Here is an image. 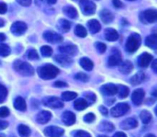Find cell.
<instances>
[{
  "label": "cell",
  "mask_w": 157,
  "mask_h": 137,
  "mask_svg": "<svg viewBox=\"0 0 157 137\" xmlns=\"http://www.w3.org/2000/svg\"><path fill=\"white\" fill-rule=\"evenodd\" d=\"M63 10L64 14H65L68 18H75L77 17V11H76V9H75L74 6H66L63 7Z\"/></svg>",
  "instance_id": "cell-29"
},
{
  "label": "cell",
  "mask_w": 157,
  "mask_h": 137,
  "mask_svg": "<svg viewBox=\"0 0 157 137\" xmlns=\"http://www.w3.org/2000/svg\"><path fill=\"white\" fill-rule=\"evenodd\" d=\"M105 38L109 41H115L119 39V33L114 29H106L105 30Z\"/></svg>",
  "instance_id": "cell-20"
},
{
  "label": "cell",
  "mask_w": 157,
  "mask_h": 137,
  "mask_svg": "<svg viewBox=\"0 0 157 137\" xmlns=\"http://www.w3.org/2000/svg\"><path fill=\"white\" fill-rule=\"evenodd\" d=\"M74 137H91V135L87 132L80 130V131L75 132V134L74 135Z\"/></svg>",
  "instance_id": "cell-46"
},
{
  "label": "cell",
  "mask_w": 157,
  "mask_h": 137,
  "mask_svg": "<svg viewBox=\"0 0 157 137\" xmlns=\"http://www.w3.org/2000/svg\"><path fill=\"white\" fill-rule=\"evenodd\" d=\"M144 96H145L144 90L142 88H138V89L133 91L132 96V100L136 106H140L144 101Z\"/></svg>",
  "instance_id": "cell-11"
},
{
  "label": "cell",
  "mask_w": 157,
  "mask_h": 137,
  "mask_svg": "<svg viewBox=\"0 0 157 137\" xmlns=\"http://www.w3.org/2000/svg\"><path fill=\"white\" fill-rule=\"evenodd\" d=\"M140 118L144 124H148L152 121V115L148 111H143L140 114Z\"/></svg>",
  "instance_id": "cell-34"
},
{
  "label": "cell",
  "mask_w": 157,
  "mask_h": 137,
  "mask_svg": "<svg viewBox=\"0 0 157 137\" xmlns=\"http://www.w3.org/2000/svg\"><path fill=\"white\" fill-rule=\"evenodd\" d=\"M137 126H138V122L135 118H128L124 120L121 124V127L123 130H132L136 128Z\"/></svg>",
  "instance_id": "cell-17"
},
{
  "label": "cell",
  "mask_w": 157,
  "mask_h": 137,
  "mask_svg": "<svg viewBox=\"0 0 157 137\" xmlns=\"http://www.w3.org/2000/svg\"><path fill=\"white\" fill-rule=\"evenodd\" d=\"M96 120V116L94 113H87L85 117H84V121L87 123H91Z\"/></svg>",
  "instance_id": "cell-44"
},
{
  "label": "cell",
  "mask_w": 157,
  "mask_h": 137,
  "mask_svg": "<svg viewBox=\"0 0 157 137\" xmlns=\"http://www.w3.org/2000/svg\"><path fill=\"white\" fill-rule=\"evenodd\" d=\"M75 35H77L80 38H85L87 34L86 29L82 25H76V27L75 29Z\"/></svg>",
  "instance_id": "cell-36"
},
{
  "label": "cell",
  "mask_w": 157,
  "mask_h": 137,
  "mask_svg": "<svg viewBox=\"0 0 157 137\" xmlns=\"http://www.w3.org/2000/svg\"><path fill=\"white\" fill-rule=\"evenodd\" d=\"M99 16H100L101 20H102L104 23H106V24L110 23V22L113 20V18H114L113 14H112L109 10H107V9H103V10L100 12Z\"/></svg>",
  "instance_id": "cell-22"
},
{
  "label": "cell",
  "mask_w": 157,
  "mask_h": 137,
  "mask_svg": "<svg viewBox=\"0 0 157 137\" xmlns=\"http://www.w3.org/2000/svg\"><path fill=\"white\" fill-rule=\"evenodd\" d=\"M77 97V94L73 91H65L62 93V99L65 101H70L75 100Z\"/></svg>",
  "instance_id": "cell-35"
},
{
  "label": "cell",
  "mask_w": 157,
  "mask_h": 137,
  "mask_svg": "<svg viewBox=\"0 0 157 137\" xmlns=\"http://www.w3.org/2000/svg\"><path fill=\"white\" fill-rule=\"evenodd\" d=\"M7 10V6L5 3H0V14H5Z\"/></svg>",
  "instance_id": "cell-49"
},
{
  "label": "cell",
  "mask_w": 157,
  "mask_h": 137,
  "mask_svg": "<svg viewBox=\"0 0 157 137\" xmlns=\"http://www.w3.org/2000/svg\"><path fill=\"white\" fill-rule=\"evenodd\" d=\"M8 126V123L6 121H0V130H4Z\"/></svg>",
  "instance_id": "cell-51"
},
{
  "label": "cell",
  "mask_w": 157,
  "mask_h": 137,
  "mask_svg": "<svg viewBox=\"0 0 157 137\" xmlns=\"http://www.w3.org/2000/svg\"><path fill=\"white\" fill-rule=\"evenodd\" d=\"M98 137H108V136H107V135H99Z\"/></svg>",
  "instance_id": "cell-60"
},
{
  "label": "cell",
  "mask_w": 157,
  "mask_h": 137,
  "mask_svg": "<svg viewBox=\"0 0 157 137\" xmlns=\"http://www.w3.org/2000/svg\"><path fill=\"white\" fill-rule=\"evenodd\" d=\"M43 105L52 108V109H60L63 107V102L62 100H60L59 98H55V97H48V98H44L42 100Z\"/></svg>",
  "instance_id": "cell-7"
},
{
  "label": "cell",
  "mask_w": 157,
  "mask_h": 137,
  "mask_svg": "<svg viewBox=\"0 0 157 137\" xmlns=\"http://www.w3.org/2000/svg\"><path fill=\"white\" fill-rule=\"evenodd\" d=\"M112 3H113V6L117 8H120L123 6V4L121 3V0H112Z\"/></svg>",
  "instance_id": "cell-50"
},
{
  "label": "cell",
  "mask_w": 157,
  "mask_h": 137,
  "mask_svg": "<svg viewBox=\"0 0 157 137\" xmlns=\"http://www.w3.org/2000/svg\"><path fill=\"white\" fill-rule=\"evenodd\" d=\"M145 80V75L143 72H139L131 78V84L132 86H137Z\"/></svg>",
  "instance_id": "cell-25"
},
{
  "label": "cell",
  "mask_w": 157,
  "mask_h": 137,
  "mask_svg": "<svg viewBox=\"0 0 157 137\" xmlns=\"http://www.w3.org/2000/svg\"><path fill=\"white\" fill-rule=\"evenodd\" d=\"M95 47L97 49V51L100 53H104L107 50V46L106 44L102 43V42H96L95 43Z\"/></svg>",
  "instance_id": "cell-42"
},
{
  "label": "cell",
  "mask_w": 157,
  "mask_h": 137,
  "mask_svg": "<svg viewBox=\"0 0 157 137\" xmlns=\"http://www.w3.org/2000/svg\"><path fill=\"white\" fill-rule=\"evenodd\" d=\"M10 30L15 35H22L27 30V25L22 21H16L12 24Z\"/></svg>",
  "instance_id": "cell-10"
},
{
  "label": "cell",
  "mask_w": 157,
  "mask_h": 137,
  "mask_svg": "<svg viewBox=\"0 0 157 137\" xmlns=\"http://www.w3.org/2000/svg\"><path fill=\"white\" fill-rule=\"evenodd\" d=\"M5 25V22H4V20L2 19V18H0V28L1 27H3Z\"/></svg>",
  "instance_id": "cell-58"
},
{
  "label": "cell",
  "mask_w": 157,
  "mask_h": 137,
  "mask_svg": "<svg viewBox=\"0 0 157 137\" xmlns=\"http://www.w3.org/2000/svg\"><path fill=\"white\" fill-rule=\"evenodd\" d=\"M9 115V110L6 107L0 108V118H5Z\"/></svg>",
  "instance_id": "cell-45"
},
{
  "label": "cell",
  "mask_w": 157,
  "mask_h": 137,
  "mask_svg": "<svg viewBox=\"0 0 157 137\" xmlns=\"http://www.w3.org/2000/svg\"><path fill=\"white\" fill-rule=\"evenodd\" d=\"M54 60L63 66H69L73 63V60L70 58V56L65 54H58L54 57Z\"/></svg>",
  "instance_id": "cell-19"
},
{
  "label": "cell",
  "mask_w": 157,
  "mask_h": 137,
  "mask_svg": "<svg viewBox=\"0 0 157 137\" xmlns=\"http://www.w3.org/2000/svg\"><path fill=\"white\" fill-rule=\"evenodd\" d=\"M113 137H127L126 136V135L124 134V133H121V132H117Z\"/></svg>",
  "instance_id": "cell-53"
},
{
  "label": "cell",
  "mask_w": 157,
  "mask_h": 137,
  "mask_svg": "<svg viewBox=\"0 0 157 137\" xmlns=\"http://www.w3.org/2000/svg\"><path fill=\"white\" fill-rule=\"evenodd\" d=\"M152 60H153V56L150 53H144L138 58V65H139V66L145 68V67H147L151 64Z\"/></svg>",
  "instance_id": "cell-14"
},
{
  "label": "cell",
  "mask_w": 157,
  "mask_h": 137,
  "mask_svg": "<svg viewBox=\"0 0 157 137\" xmlns=\"http://www.w3.org/2000/svg\"><path fill=\"white\" fill-rule=\"evenodd\" d=\"M156 60H155V61H154V62H153V65H152V67H153V69H154V71H155V73H156Z\"/></svg>",
  "instance_id": "cell-54"
},
{
  "label": "cell",
  "mask_w": 157,
  "mask_h": 137,
  "mask_svg": "<svg viewBox=\"0 0 157 137\" xmlns=\"http://www.w3.org/2000/svg\"><path fill=\"white\" fill-rule=\"evenodd\" d=\"M101 92L106 96H114L118 92V87L114 84H106L101 87Z\"/></svg>",
  "instance_id": "cell-13"
},
{
  "label": "cell",
  "mask_w": 157,
  "mask_h": 137,
  "mask_svg": "<svg viewBox=\"0 0 157 137\" xmlns=\"http://www.w3.org/2000/svg\"><path fill=\"white\" fill-rule=\"evenodd\" d=\"M157 13L155 9H147L140 14V20L143 23H154L156 21Z\"/></svg>",
  "instance_id": "cell-4"
},
{
  "label": "cell",
  "mask_w": 157,
  "mask_h": 137,
  "mask_svg": "<svg viewBox=\"0 0 157 137\" xmlns=\"http://www.w3.org/2000/svg\"><path fill=\"white\" fill-rule=\"evenodd\" d=\"M13 67L18 74H20L24 76H30L34 74L33 67L29 64L23 62L21 60L15 61L13 64Z\"/></svg>",
  "instance_id": "cell-2"
},
{
  "label": "cell",
  "mask_w": 157,
  "mask_h": 137,
  "mask_svg": "<svg viewBox=\"0 0 157 137\" xmlns=\"http://www.w3.org/2000/svg\"><path fill=\"white\" fill-rule=\"evenodd\" d=\"M86 100L88 105L95 103V101H96V95L94 93H91V92L86 93Z\"/></svg>",
  "instance_id": "cell-40"
},
{
  "label": "cell",
  "mask_w": 157,
  "mask_h": 137,
  "mask_svg": "<svg viewBox=\"0 0 157 137\" xmlns=\"http://www.w3.org/2000/svg\"><path fill=\"white\" fill-rule=\"evenodd\" d=\"M129 1H134V0H129Z\"/></svg>",
  "instance_id": "cell-61"
},
{
  "label": "cell",
  "mask_w": 157,
  "mask_h": 137,
  "mask_svg": "<svg viewBox=\"0 0 157 137\" xmlns=\"http://www.w3.org/2000/svg\"><path fill=\"white\" fill-rule=\"evenodd\" d=\"M75 78L79 80V81H82V82H87L89 80V77L87 75L84 74V73H78L75 76Z\"/></svg>",
  "instance_id": "cell-43"
},
{
  "label": "cell",
  "mask_w": 157,
  "mask_h": 137,
  "mask_svg": "<svg viewBox=\"0 0 157 137\" xmlns=\"http://www.w3.org/2000/svg\"><path fill=\"white\" fill-rule=\"evenodd\" d=\"M99 111H100V112H101L103 115H108V110H107L106 107L100 106V107H99Z\"/></svg>",
  "instance_id": "cell-52"
},
{
  "label": "cell",
  "mask_w": 157,
  "mask_h": 137,
  "mask_svg": "<svg viewBox=\"0 0 157 137\" xmlns=\"http://www.w3.org/2000/svg\"><path fill=\"white\" fill-rule=\"evenodd\" d=\"M132 69H133V65L130 61H124L120 64V71L124 75L130 74L132 71Z\"/></svg>",
  "instance_id": "cell-23"
},
{
  "label": "cell",
  "mask_w": 157,
  "mask_h": 137,
  "mask_svg": "<svg viewBox=\"0 0 157 137\" xmlns=\"http://www.w3.org/2000/svg\"><path fill=\"white\" fill-rule=\"evenodd\" d=\"M75 120H76V119H75V113H73L72 112H69V111L64 112L63 114V116H62V121H63V123L65 125H67V126L73 125V124L75 123Z\"/></svg>",
  "instance_id": "cell-15"
},
{
  "label": "cell",
  "mask_w": 157,
  "mask_h": 137,
  "mask_svg": "<svg viewBox=\"0 0 157 137\" xmlns=\"http://www.w3.org/2000/svg\"><path fill=\"white\" fill-rule=\"evenodd\" d=\"M59 51L65 55L74 56L77 53V47L74 44H65L59 47Z\"/></svg>",
  "instance_id": "cell-12"
},
{
  "label": "cell",
  "mask_w": 157,
  "mask_h": 137,
  "mask_svg": "<svg viewBox=\"0 0 157 137\" xmlns=\"http://www.w3.org/2000/svg\"><path fill=\"white\" fill-rule=\"evenodd\" d=\"M40 53L44 57H49L52 54V49L50 46L44 45L40 48Z\"/></svg>",
  "instance_id": "cell-38"
},
{
  "label": "cell",
  "mask_w": 157,
  "mask_h": 137,
  "mask_svg": "<svg viewBox=\"0 0 157 137\" xmlns=\"http://www.w3.org/2000/svg\"><path fill=\"white\" fill-rule=\"evenodd\" d=\"M17 132H18V135L21 137H29L30 135V129L27 125H24V124L18 125Z\"/></svg>",
  "instance_id": "cell-33"
},
{
  "label": "cell",
  "mask_w": 157,
  "mask_h": 137,
  "mask_svg": "<svg viewBox=\"0 0 157 137\" xmlns=\"http://www.w3.org/2000/svg\"><path fill=\"white\" fill-rule=\"evenodd\" d=\"M130 111V105L126 102H121L117 104L114 108H112L110 113L113 117H121L126 114Z\"/></svg>",
  "instance_id": "cell-5"
},
{
  "label": "cell",
  "mask_w": 157,
  "mask_h": 137,
  "mask_svg": "<svg viewBox=\"0 0 157 137\" xmlns=\"http://www.w3.org/2000/svg\"><path fill=\"white\" fill-rule=\"evenodd\" d=\"M39 76L44 80H49L56 77L59 74V69L53 65L48 64L38 68Z\"/></svg>",
  "instance_id": "cell-1"
},
{
  "label": "cell",
  "mask_w": 157,
  "mask_h": 137,
  "mask_svg": "<svg viewBox=\"0 0 157 137\" xmlns=\"http://www.w3.org/2000/svg\"><path fill=\"white\" fill-rule=\"evenodd\" d=\"M141 37H140V35L139 34H137V33H133V34H132L129 38H128V40H127V42H126V50H127V52H129V53H134V52H136L137 50H138V48L140 47V45H141Z\"/></svg>",
  "instance_id": "cell-3"
},
{
  "label": "cell",
  "mask_w": 157,
  "mask_h": 137,
  "mask_svg": "<svg viewBox=\"0 0 157 137\" xmlns=\"http://www.w3.org/2000/svg\"><path fill=\"white\" fill-rule=\"evenodd\" d=\"M11 53V50L9 48L8 45L5 44V43H0V56H7L9 55Z\"/></svg>",
  "instance_id": "cell-37"
},
{
  "label": "cell",
  "mask_w": 157,
  "mask_h": 137,
  "mask_svg": "<svg viewBox=\"0 0 157 137\" xmlns=\"http://www.w3.org/2000/svg\"><path fill=\"white\" fill-rule=\"evenodd\" d=\"M56 1H57V0H46V2H47L48 4H50V5H53V4H55V3H56Z\"/></svg>",
  "instance_id": "cell-56"
},
{
  "label": "cell",
  "mask_w": 157,
  "mask_h": 137,
  "mask_svg": "<svg viewBox=\"0 0 157 137\" xmlns=\"http://www.w3.org/2000/svg\"><path fill=\"white\" fill-rule=\"evenodd\" d=\"M17 2L23 6H29L31 5L32 0H17Z\"/></svg>",
  "instance_id": "cell-47"
},
{
  "label": "cell",
  "mask_w": 157,
  "mask_h": 137,
  "mask_svg": "<svg viewBox=\"0 0 157 137\" xmlns=\"http://www.w3.org/2000/svg\"><path fill=\"white\" fill-rule=\"evenodd\" d=\"M53 86L56 87V88H66V87H68L67 83H65V82H63V81H56V82L53 84Z\"/></svg>",
  "instance_id": "cell-48"
},
{
  "label": "cell",
  "mask_w": 157,
  "mask_h": 137,
  "mask_svg": "<svg viewBox=\"0 0 157 137\" xmlns=\"http://www.w3.org/2000/svg\"><path fill=\"white\" fill-rule=\"evenodd\" d=\"M145 44L151 49L155 50L157 47V36L156 34H152L148 36L145 40Z\"/></svg>",
  "instance_id": "cell-28"
},
{
  "label": "cell",
  "mask_w": 157,
  "mask_h": 137,
  "mask_svg": "<svg viewBox=\"0 0 157 137\" xmlns=\"http://www.w3.org/2000/svg\"><path fill=\"white\" fill-rule=\"evenodd\" d=\"M88 106L86 100L85 99H77L75 101V109L81 112V111H84L85 109H86Z\"/></svg>",
  "instance_id": "cell-31"
},
{
  "label": "cell",
  "mask_w": 157,
  "mask_h": 137,
  "mask_svg": "<svg viewBox=\"0 0 157 137\" xmlns=\"http://www.w3.org/2000/svg\"><path fill=\"white\" fill-rule=\"evenodd\" d=\"M52 118V113L48 111H41L38 113L36 120L40 124H45L47 123Z\"/></svg>",
  "instance_id": "cell-18"
},
{
  "label": "cell",
  "mask_w": 157,
  "mask_h": 137,
  "mask_svg": "<svg viewBox=\"0 0 157 137\" xmlns=\"http://www.w3.org/2000/svg\"><path fill=\"white\" fill-rule=\"evenodd\" d=\"M58 29L63 32H67L71 29V23L66 19H60L58 21Z\"/></svg>",
  "instance_id": "cell-30"
},
{
  "label": "cell",
  "mask_w": 157,
  "mask_h": 137,
  "mask_svg": "<svg viewBox=\"0 0 157 137\" xmlns=\"http://www.w3.org/2000/svg\"><path fill=\"white\" fill-rule=\"evenodd\" d=\"M87 27H88L89 31L92 34L98 33L100 30V29H101V25H100V23L97 19H91V20H89L87 22Z\"/></svg>",
  "instance_id": "cell-21"
},
{
  "label": "cell",
  "mask_w": 157,
  "mask_h": 137,
  "mask_svg": "<svg viewBox=\"0 0 157 137\" xmlns=\"http://www.w3.org/2000/svg\"><path fill=\"white\" fill-rule=\"evenodd\" d=\"M144 137H155L154 135H152V134H148V135H146Z\"/></svg>",
  "instance_id": "cell-59"
},
{
  "label": "cell",
  "mask_w": 157,
  "mask_h": 137,
  "mask_svg": "<svg viewBox=\"0 0 157 137\" xmlns=\"http://www.w3.org/2000/svg\"><path fill=\"white\" fill-rule=\"evenodd\" d=\"M117 87H118V92L117 93H119L120 98H121V99L127 98L129 93H130L129 88L124 86V85H120V86H117Z\"/></svg>",
  "instance_id": "cell-32"
},
{
  "label": "cell",
  "mask_w": 157,
  "mask_h": 137,
  "mask_svg": "<svg viewBox=\"0 0 157 137\" xmlns=\"http://www.w3.org/2000/svg\"><path fill=\"white\" fill-rule=\"evenodd\" d=\"M35 1V4L37 5V6H40V4H41V1L42 0H34Z\"/></svg>",
  "instance_id": "cell-57"
},
{
  "label": "cell",
  "mask_w": 157,
  "mask_h": 137,
  "mask_svg": "<svg viewBox=\"0 0 157 137\" xmlns=\"http://www.w3.org/2000/svg\"><path fill=\"white\" fill-rule=\"evenodd\" d=\"M6 40V36L3 33H0V41H4Z\"/></svg>",
  "instance_id": "cell-55"
},
{
  "label": "cell",
  "mask_w": 157,
  "mask_h": 137,
  "mask_svg": "<svg viewBox=\"0 0 157 137\" xmlns=\"http://www.w3.org/2000/svg\"><path fill=\"white\" fill-rule=\"evenodd\" d=\"M43 39L49 42L52 43H57V42H61L63 41V36L52 31V30H47L43 33Z\"/></svg>",
  "instance_id": "cell-8"
},
{
  "label": "cell",
  "mask_w": 157,
  "mask_h": 137,
  "mask_svg": "<svg viewBox=\"0 0 157 137\" xmlns=\"http://www.w3.org/2000/svg\"><path fill=\"white\" fill-rule=\"evenodd\" d=\"M14 107H15V109H17L20 112H25L27 110V104H26L25 100L21 97L16 98L14 100Z\"/></svg>",
  "instance_id": "cell-24"
},
{
  "label": "cell",
  "mask_w": 157,
  "mask_h": 137,
  "mask_svg": "<svg viewBox=\"0 0 157 137\" xmlns=\"http://www.w3.org/2000/svg\"><path fill=\"white\" fill-rule=\"evenodd\" d=\"M79 5L84 15L90 16L96 12V5L90 0H81Z\"/></svg>",
  "instance_id": "cell-6"
},
{
  "label": "cell",
  "mask_w": 157,
  "mask_h": 137,
  "mask_svg": "<svg viewBox=\"0 0 157 137\" xmlns=\"http://www.w3.org/2000/svg\"><path fill=\"white\" fill-rule=\"evenodd\" d=\"M121 63V54L119 51L115 50V52H113V53L109 56L108 64L109 66H116L119 65Z\"/></svg>",
  "instance_id": "cell-16"
},
{
  "label": "cell",
  "mask_w": 157,
  "mask_h": 137,
  "mask_svg": "<svg viewBox=\"0 0 157 137\" xmlns=\"http://www.w3.org/2000/svg\"><path fill=\"white\" fill-rule=\"evenodd\" d=\"M80 65H81L85 70H86V71H91V70L93 69V67H94L93 62H92L89 58H87V57H83V58H81V60H80Z\"/></svg>",
  "instance_id": "cell-26"
},
{
  "label": "cell",
  "mask_w": 157,
  "mask_h": 137,
  "mask_svg": "<svg viewBox=\"0 0 157 137\" xmlns=\"http://www.w3.org/2000/svg\"><path fill=\"white\" fill-rule=\"evenodd\" d=\"M27 57L29 60H38L39 59V54H38L36 50L31 49V50H29L27 52Z\"/></svg>",
  "instance_id": "cell-39"
},
{
  "label": "cell",
  "mask_w": 157,
  "mask_h": 137,
  "mask_svg": "<svg viewBox=\"0 0 157 137\" xmlns=\"http://www.w3.org/2000/svg\"><path fill=\"white\" fill-rule=\"evenodd\" d=\"M98 129H99V131H101V132H112V131H114L115 126H114L110 122L104 121V122H102V123L99 124Z\"/></svg>",
  "instance_id": "cell-27"
},
{
  "label": "cell",
  "mask_w": 157,
  "mask_h": 137,
  "mask_svg": "<svg viewBox=\"0 0 157 137\" xmlns=\"http://www.w3.org/2000/svg\"><path fill=\"white\" fill-rule=\"evenodd\" d=\"M6 96H7L6 88L3 85H0V103L4 102V100L6 99Z\"/></svg>",
  "instance_id": "cell-41"
},
{
  "label": "cell",
  "mask_w": 157,
  "mask_h": 137,
  "mask_svg": "<svg viewBox=\"0 0 157 137\" xmlns=\"http://www.w3.org/2000/svg\"><path fill=\"white\" fill-rule=\"evenodd\" d=\"M63 134L64 130L57 126H49L44 129V135L47 137H61Z\"/></svg>",
  "instance_id": "cell-9"
}]
</instances>
